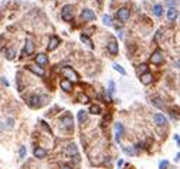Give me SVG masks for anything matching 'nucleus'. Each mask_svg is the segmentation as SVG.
I'll list each match as a JSON object with an SVG mask.
<instances>
[{
	"instance_id": "obj_1",
	"label": "nucleus",
	"mask_w": 180,
	"mask_h": 169,
	"mask_svg": "<svg viewBox=\"0 0 180 169\" xmlns=\"http://www.w3.org/2000/svg\"><path fill=\"white\" fill-rule=\"evenodd\" d=\"M46 102H47V97H40V95H37V94L31 95L30 98L27 100V104L30 105L31 108H40V107H43Z\"/></svg>"
},
{
	"instance_id": "obj_2",
	"label": "nucleus",
	"mask_w": 180,
	"mask_h": 169,
	"mask_svg": "<svg viewBox=\"0 0 180 169\" xmlns=\"http://www.w3.org/2000/svg\"><path fill=\"white\" fill-rule=\"evenodd\" d=\"M61 74L65 77V80L71 81V83H77V81H79V75L72 70V67H68V65L64 67L61 70Z\"/></svg>"
},
{
	"instance_id": "obj_3",
	"label": "nucleus",
	"mask_w": 180,
	"mask_h": 169,
	"mask_svg": "<svg viewBox=\"0 0 180 169\" xmlns=\"http://www.w3.org/2000/svg\"><path fill=\"white\" fill-rule=\"evenodd\" d=\"M163 61H165V54H163V51L160 49L155 50V51L152 53V55H150V63L155 65H160V64H163Z\"/></svg>"
},
{
	"instance_id": "obj_4",
	"label": "nucleus",
	"mask_w": 180,
	"mask_h": 169,
	"mask_svg": "<svg viewBox=\"0 0 180 169\" xmlns=\"http://www.w3.org/2000/svg\"><path fill=\"white\" fill-rule=\"evenodd\" d=\"M74 17V7L71 4H65L61 10V18L64 22H71Z\"/></svg>"
},
{
	"instance_id": "obj_5",
	"label": "nucleus",
	"mask_w": 180,
	"mask_h": 169,
	"mask_svg": "<svg viewBox=\"0 0 180 169\" xmlns=\"http://www.w3.org/2000/svg\"><path fill=\"white\" fill-rule=\"evenodd\" d=\"M60 124H61V126L65 129V131H72L74 129V120L70 114H65L64 117H61Z\"/></svg>"
},
{
	"instance_id": "obj_6",
	"label": "nucleus",
	"mask_w": 180,
	"mask_h": 169,
	"mask_svg": "<svg viewBox=\"0 0 180 169\" xmlns=\"http://www.w3.org/2000/svg\"><path fill=\"white\" fill-rule=\"evenodd\" d=\"M129 16H131V12H129V9H126V7H122V9H119L118 12H116V18H118L121 23L128 22Z\"/></svg>"
},
{
	"instance_id": "obj_7",
	"label": "nucleus",
	"mask_w": 180,
	"mask_h": 169,
	"mask_svg": "<svg viewBox=\"0 0 180 169\" xmlns=\"http://www.w3.org/2000/svg\"><path fill=\"white\" fill-rule=\"evenodd\" d=\"M81 18H82V22H92L97 18V14L91 9H84L81 13Z\"/></svg>"
},
{
	"instance_id": "obj_8",
	"label": "nucleus",
	"mask_w": 180,
	"mask_h": 169,
	"mask_svg": "<svg viewBox=\"0 0 180 169\" xmlns=\"http://www.w3.org/2000/svg\"><path fill=\"white\" fill-rule=\"evenodd\" d=\"M36 63H37V65H38V67H46V65H48V57H47L46 54H43V53H41V54H37L36 55Z\"/></svg>"
},
{
	"instance_id": "obj_9",
	"label": "nucleus",
	"mask_w": 180,
	"mask_h": 169,
	"mask_svg": "<svg viewBox=\"0 0 180 169\" xmlns=\"http://www.w3.org/2000/svg\"><path fill=\"white\" fill-rule=\"evenodd\" d=\"M26 68H27V70H30L31 73H34V74H37V75H40V77H44V75H46L44 70H43L41 67H38L37 64H27V65H26Z\"/></svg>"
},
{
	"instance_id": "obj_10",
	"label": "nucleus",
	"mask_w": 180,
	"mask_h": 169,
	"mask_svg": "<svg viewBox=\"0 0 180 169\" xmlns=\"http://www.w3.org/2000/svg\"><path fill=\"white\" fill-rule=\"evenodd\" d=\"M60 44H61V40H60L58 37L52 36L51 38H50V43H48V46H47V50H48V51H54Z\"/></svg>"
},
{
	"instance_id": "obj_11",
	"label": "nucleus",
	"mask_w": 180,
	"mask_h": 169,
	"mask_svg": "<svg viewBox=\"0 0 180 169\" xmlns=\"http://www.w3.org/2000/svg\"><path fill=\"white\" fill-rule=\"evenodd\" d=\"M123 135V125L121 122L115 124V139L118 144H121V138Z\"/></svg>"
},
{
	"instance_id": "obj_12",
	"label": "nucleus",
	"mask_w": 180,
	"mask_h": 169,
	"mask_svg": "<svg viewBox=\"0 0 180 169\" xmlns=\"http://www.w3.org/2000/svg\"><path fill=\"white\" fill-rule=\"evenodd\" d=\"M34 53V43H33V40H30L28 38L27 41H26V46H24V51H23V55H31Z\"/></svg>"
},
{
	"instance_id": "obj_13",
	"label": "nucleus",
	"mask_w": 180,
	"mask_h": 169,
	"mask_svg": "<svg viewBox=\"0 0 180 169\" xmlns=\"http://www.w3.org/2000/svg\"><path fill=\"white\" fill-rule=\"evenodd\" d=\"M108 51H109L112 55L118 54V51H119V47H118V41H116L115 38H112V40H111L109 43H108Z\"/></svg>"
},
{
	"instance_id": "obj_14",
	"label": "nucleus",
	"mask_w": 180,
	"mask_h": 169,
	"mask_svg": "<svg viewBox=\"0 0 180 169\" xmlns=\"http://www.w3.org/2000/svg\"><path fill=\"white\" fill-rule=\"evenodd\" d=\"M152 81H153V75H152V73H143V74H141V83L143 84V85H149V84H152Z\"/></svg>"
},
{
	"instance_id": "obj_15",
	"label": "nucleus",
	"mask_w": 180,
	"mask_h": 169,
	"mask_svg": "<svg viewBox=\"0 0 180 169\" xmlns=\"http://www.w3.org/2000/svg\"><path fill=\"white\" fill-rule=\"evenodd\" d=\"M60 87H61V90H62V91H65V92L72 91V83L68 81V80H65V78L60 81Z\"/></svg>"
},
{
	"instance_id": "obj_16",
	"label": "nucleus",
	"mask_w": 180,
	"mask_h": 169,
	"mask_svg": "<svg viewBox=\"0 0 180 169\" xmlns=\"http://www.w3.org/2000/svg\"><path fill=\"white\" fill-rule=\"evenodd\" d=\"M34 156L38 158V159H43V158L47 156V151L41 146H37L36 149H34Z\"/></svg>"
},
{
	"instance_id": "obj_17",
	"label": "nucleus",
	"mask_w": 180,
	"mask_h": 169,
	"mask_svg": "<svg viewBox=\"0 0 180 169\" xmlns=\"http://www.w3.org/2000/svg\"><path fill=\"white\" fill-rule=\"evenodd\" d=\"M153 120H155V122L158 124V125H166L168 124V120H166V117L163 114H155V117H153Z\"/></svg>"
},
{
	"instance_id": "obj_18",
	"label": "nucleus",
	"mask_w": 180,
	"mask_h": 169,
	"mask_svg": "<svg viewBox=\"0 0 180 169\" xmlns=\"http://www.w3.org/2000/svg\"><path fill=\"white\" fill-rule=\"evenodd\" d=\"M177 16H179V12H177L176 7H169L168 10V18L170 20V22H174L177 18Z\"/></svg>"
},
{
	"instance_id": "obj_19",
	"label": "nucleus",
	"mask_w": 180,
	"mask_h": 169,
	"mask_svg": "<svg viewBox=\"0 0 180 169\" xmlns=\"http://www.w3.org/2000/svg\"><path fill=\"white\" fill-rule=\"evenodd\" d=\"M65 154L67 155H70V156H72V155H78V149H77V146L75 145H68L67 148H65Z\"/></svg>"
},
{
	"instance_id": "obj_20",
	"label": "nucleus",
	"mask_w": 180,
	"mask_h": 169,
	"mask_svg": "<svg viewBox=\"0 0 180 169\" xmlns=\"http://www.w3.org/2000/svg\"><path fill=\"white\" fill-rule=\"evenodd\" d=\"M4 55H6L7 60H14L16 55H17V51H16L14 49H6V51H4Z\"/></svg>"
},
{
	"instance_id": "obj_21",
	"label": "nucleus",
	"mask_w": 180,
	"mask_h": 169,
	"mask_svg": "<svg viewBox=\"0 0 180 169\" xmlns=\"http://www.w3.org/2000/svg\"><path fill=\"white\" fill-rule=\"evenodd\" d=\"M153 14H155L156 16V17H160V16H162L163 14V6H162V4H155V6H153Z\"/></svg>"
},
{
	"instance_id": "obj_22",
	"label": "nucleus",
	"mask_w": 180,
	"mask_h": 169,
	"mask_svg": "<svg viewBox=\"0 0 180 169\" xmlns=\"http://www.w3.org/2000/svg\"><path fill=\"white\" fill-rule=\"evenodd\" d=\"M89 112H91V114H94V115H99L102 112V108L99 107V105L94 104V105H91V107H89Z\"/></svg>"
},
{
	"instance_id": "obj_23",
	"label": "nucleus",
	"mask_w": 180,
	"mask_h": 169,
	"mask_svg": "<svg viewBox=\"0 0 180 169\" xmlns=\"http://www.w3.org/2000/svg\"><path fill=\"white\" fill-rule=\"evenodd\" d=\"M87 120H88V112H87V111H79V112H78V121H79V124H84Z\"/></svg>"
},
{
	"instance_id": "obj_24",
	"label": "nucleus",
	"mask_w": 180,
	"mask_h": 169,
	"mask_svg": "<svg viewBox=\"0 0 180 169\" xmlns=\"http://www.w3.org/2000/svg\"><path fill=\"white\" fill-rule=\"evenodd\" d=\"M81 41H82L84 44H87L89 49H94V44H92V41L88 38V36H85V34H81Z\"/></svg>"
},
{
	"instance_id": "obj_25",
	"label": "nucleus",
	"mask_w": 180,
	"mask_h": 169,
	"mask_svg": "<svg viewBox=\"0 0 180 169\" xmlns=\"http://www.w3.org/2000/svg\"><path fill=\"white\" fill-rule=\"evenodd\" d=\"M152 104L155 105V107H158V108H165V102H163L160 98H153Z\"/></svg>"
},
{
	"instance_id": "obj_26",
	"label": "nucleus",
	"mask_w": 180,
	"mask_h": 169,
	"mask_svg": "<svg viewBox=\"0 0 180 169\" xmlns=\"http://www.w3.org/2000/svg\"><path fill=\"white\" fill-rule=\"evenodd\" d=\"M78 101L81 102V104H88V102H89V97L87 95V94H79V95H78Z\"/></svg>"
},
{
	"instance_id": "obj_27",
	"label": "nucleus",
	"mask_w": 180,
	"mask_h": 169,
	"mask_svg": "<svg viewBox=\"0 0 180 169\" xmlns=\"http://www.w3.org/2000/svg\"><path fill=\"white\" fill-rule=\"evenodd\" d=\"M102 22H104V24H107V26H112L113 23H112V17H111L109 14H105L104 17H102Z\"/></svg>"
},
{
	"instance_id": "obj_28",
	"label": "nucleus",
	"mask_w": 180,
	"mask_h": 169,
	"mask_svg": "<svg viewBox=\"0 0 180 169\" xmlns=\"http://www.w3.org/2000/svg\"><path fill=\"white\" fill-rule=\"evenodd\" d=\"M112 67H113V70H116V71H118V73H121V74H122V75H125V74H126V70L122 67V65H119V64H113Z\"/></svg>"
},
{
	"instance_id": "obj_29",
	"label": "nucleus",
	"mask_w": 180,
	"mask_h": 169,
	"mask_svg": "<svg viewBox=\"0 0 180 169\" xmlns=\"http://www.w3.org/2000/svg\"><path fill=\"white\" fill-rule=\"evenodd\" d=\"M146 70H148V65L146 64H141L139 67H138V73H146Z\"/></svg>"
},
{
	"instance_id": "obj_30",
	"label": "nucleus",
	"mask_w": 180,
	"mask_h": 169,
	"mask_svg": "<svg viewBox=\"0 0 180 169\" xmlns=\"http://www.w3.org/2000/svg\"><path fill=\"white\" fill-rule=\"evenodd\" d=\"M113 91H115V84H113V81H109V88H108V92H109V94H113Z\"/></svg>"
},
{
	"instance_id": "obj_31",
	"label": "nucleus",
	"mask_w": 180,
	"mask_h": 169,
	"mask_svg": "<svg viewBox=\"0 0 180 169\" xmlns=\"http://www.w3.org/2000/svg\"><path fill=\"white\" fill-rule=\"evenodd\" d=\"M168 166H169L168 161H162V162H160V165H159V169H168Z\"/></svg>"
},
{
	"instance_id": "obj_32",
	"label": "nucleus",
	"mask_w": 180,
	"mask_h": 169,
	"mask_svg": "<svg viewBox=\"0 0 180 169\" xmlns=\"http://www.w3.org/2000/svg\"><path fill=\"white\" fill-rule=\"evenodd\" d=\"M26 158V146L20 148V159H24Z\"/></svg>"
},
{
	"instance_id": "obj_33",
	"label": "nucleus",
	"mask_w": 180,
	"mask_h": 169,
	"mask_svg": "<svg viewBox=\"0 0 180 169\" xmlns=\"http://www.w3.org/2000/svg\"><path fill=\"white\" fill-rule=\"evenodd\" d=\"M168 4L170 7H176L177 6V0H168Z\"/></svg>"
},
{
	"instance_id": "obj_34",
	"label": "nucleus",
	"mask_w": 180,
	"mask_h": 169,
	"mask_svg": "<svg viewBox=\"0 0 180 169\" xmlns=\"http://www.w3.org/2000/svg\"><path fill=\"white\" fill-rule=\"evenodd\" d=\"M0 81H2V84H3V85L9 87V81H7V80H6V78H4V77H0Z\"/></svg>"
},
{
	"instance_id": "obj_35",
	"label": "nucleus",
	"mask_w": 180,
	"mask_h": 169,
	"mask_svg": "<svg viewBox=\"0 0 180 169\" xmlns=\"http://www.w3.org/2000/svg\"><path fill=\"white\" fill-rule=\"evenodd\" d=\"M174 141H176V142H177V145H179V142H180V141H179V135H177V134L174 135Z\"/></svg>"
},
{
	"instance_id": "obj_36",
	"label": "nucleus",
	"mask_w": 180,
	"mask_h": 169,
	"mask_svg": "<svg viewBox=\"0 0 180 169\" xmlns=\"http://www.w3.org/2000/svg\"><path fill=\"white\" fill-rule=\"evenodd\" d=\"M61 169H72V166H68V165H67V166H62Z\"/></svg>"
},
{
	"instance_id": "obj_37",
	"label": "nucleus",
	"mask_w": 180,
	"mask_h": 169,
	"mask_svg": "<svg viewBox=\"0 0 180 169\" xmlns=\"http://www.w3.org/2000/svg\"><path fill=\"white\" fill-rule=\"evenodd\" d=\"M179 156H180V154H176V158H174V159H176V162H179Z\"/></svg>"
},
{
	"instance_id": "obj_38",
	"label": "nucleus",
	"mask_w": 180,
	"mask_h": 169,
	"mask_svg": "<svg viewBox=\"0 0 180 169\" xmlns=\"http://www.w3.org/2000/svg\"><path fill=\"white\" fill-rule=\"evenodd\" d=\"M98 3H99V4H102V0H98Z\"/></svg>"
},
{
	"instance_id": "obj_39",
	"label": "nucleus",
	"mask_w": 180,
	"mask_h": 169,
	"mask_svg": "<svg viewBox=\"0 0 180 169\" xmlns=\"http://www.w3.org/2000/svg\"><path fill=\"white\" fill-rule=\"evenodd\" d=\"M0 18H2V16H0Z\"/></svg>"
}]
</instances>
